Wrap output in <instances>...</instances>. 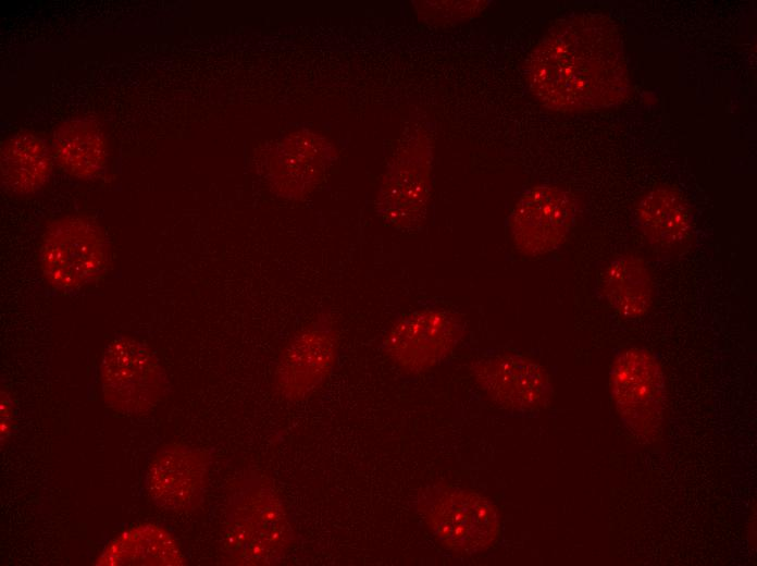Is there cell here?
Masks as SVG:
<instances>
[{
    "label": "cell",
    "mask_w": 757,
    "mask_h": 566,
    "mask_svg": "<svg viewBox=\"0 0 757 566\" xmlns=\"http://www.w3.org/2000/svg\"><path fill=\"white\" fill-rule=\"evenodd\" d=\"M431 172V139L417 130L400 145L383 175L375 201L378 217L398 230L419 227L426 216Z\"/></svg>",
    "instance_id": "obj_6"
},
{
    "label": "cell",
    "mask_w": 757,
    "mask_h": 566,
    "mask_svg": "<svg viewBox=\"0 0 757 566\" xmlns=\"http://www.w3.org/2000/svg\"><path fill=\"white\" fill-rule=\"evenodd\" d=\"M333 155L331 145L314 135L307 144H280L268 162V183L277 195L300 199L322 181Z\"/></svg>",
    "instance_id": "obj_13"
},
{
    "label": "cell",
    "mask_w": 757,
    "mask_h": 566,
    "mask_svg": "<svg viewBox=\"0 0 757 566\" xmlns=\"http://www.w3.org/2000/svg\"><path fill=\"white\" fill-rule=\"evenodd\" d=\"M211 454L186 444L163 445L151 458L145 485L154 505L169 512L187 513L203 502Z\"/></svg>",
    "instance_id": "obj_11"
},
{
    "label": "cell",
    "mask_w": 757,
    "mask_h": 566,
    "mask_svg": "<svg viewBox=\"0 0 757 566\" xmlns=\"http://www.w3.org/2000/svg\"><path fill=\"white\" fill-rule=\"evenodd\" d=\"M635 216L642 233L660 251L674 253L690 239L691 211L683 195L674 187H653L638 201Z\"/></svg>",
    "instance_id": "obj_14"
},
{
    "label": "cell",
    "mask_w": 757,
    "mask_h": 566,
    "mask_svg": "<svg viewBox=\"0 0 757 566\" xmlns=\"http://www.w3.org/2000/svg\"><path fill=\"white\" fill-rule=\"evenodd\" d=\"M52 156L69 175L87 180L104 170L108 144L102 127L94 120L72 119L62 122L51 142Z\"/></svg>",
    "instance_id": "obj_16"
},
{
    "label": "cell",
    "mask_w": 757,
    "mask_h": 566,
    "mask_svg": "<svg viewBox=\"0 0 757 566\" xmlns=\"http://www.w3.org/2000/svg\"><path fill=\"white\" fill-rule=\"evenodd\" d=\"M417 508L435 539L456 553L483 552L500 533L497 507L474 491L433 487L419 496Z\"/></svg>",
    "instance_id": "obj_4"
},
{
    "label": "cell",
    "mask_w": 757,
    "mask_h": 566,
    "mask_svg": "<svg viewBox=\"0 0 757 566\" xmlns=\"http://www.w3.org/2000/svg\"><path fill=\"white\" fill-rule=\"evenodd\" d=\"M13 403L7 392L1 391V443L8 439L13 427Z\"/></svg>",
    "instance_id": "obj_20"
},
{
    "label": "cell",
    "mask_w": 757,
    "mask_h": 566,
    "mask_svg": "<svg viewBox=\"0 0 757 566\" xmlns=\"http://www.w3.org/2000/svg\"><path fill=\"white\" fill-rule=\"evenodd\" d=\"M480 389L495 404L511 410L533 411L548 405L553 385L546 370L516 354L481 359L473 367Z\"/></svg>",
    "instance_id": "obj_12"
},
{
    "label": "cell",
    "mask_w": 757,
    "mask_h": 566,
    "mask_svg": "<svg viewBox=\"0 0 757 566\" xmlns=\"http://www.w3.org/2000/svg\"><path fill=\"white\" fill-rule=\"evenodd\" d=\"M337 333L330 311L321 310L281 350L273 372L276 393L288 402L309 398L332 374Z\"/></svg>",
    "instance_id": "obj_8"
},
{
    "label": "cell",
    "mask_w": 757,
    "mask_h": 566,
    "mask_svg": "<svg viewBox=\"0 0 757 566\" xmlns=\"http://www.w3.org/2000/svg\"><path fill=\"white\" fill-rule=\"evenodd\" d=\"M418 15L433 25L455 24L480 14L488 1H420Z\"/></svg>",
    "instance_id": "obj_19"
},
{
    "label": "cell",
    "mask_w": 757,
    "mask_h": 566,
    "mask_svg": "<svg viewBox=\"0 0 757 566\" xmlns=\"http://www.w3.org/2000/svg\"><path fill=\"white\" fill-rule=\"evenodd\" d=\"M603 292L609 305L624 318H640L648 312L654 286L646 263L632 255L612 259L603 279Z\"/></svg>",
    "instance_id": "obj_18"
},
{
    "label": "cell",
    "mask_w": 757,
    "mask_h": 566,
    "mask_svg": "<svg viewBox=\"0 0 757 566\" xmlns=\"http://www.w3.org/2000/svg\"><path fill=\"white\" fill-rule=\"evenodd\" d=\"M110 248L101 227L91 219L66 216L45 231L39 249L42 276L53 288L77 290L101 279Z\"/></svg>",
    "instance_id": "obj_3"
},
{
    "label": "cell",
    "mask_w": 757,
    "mask_h": 566,
    "mask_svg": "<svg viewBox=\"0 0 757 566\" xmlns=\"http://www.w3.org/2000/svg\"><path fill=\"white\" fill-rule=\"evenodd\" d=\"M100 383L106 404L128 415L148 413L167 389L160 360L148 345L128 336L116 337L107 346Z\"/></svg>",
    "instance_id": "obj_5"
},
{
    "label": "cell",
    "mask_w": 757,
    "mask_h": 566,
    "mask_svg": "<svg viewBox=\"0 0 757 566\" xmlns=\"http://www.w3.org/2000/svg\"><path fill=\"white\" fill-rule=\"evenodd\" d=\"M610 391L624 426L640 440L656 439L666 409V382L658 360L645 349L622 350L612 365Z\"/></svg>",
    "instance_id": "obj_7"
},
{
    "label": "cell",
    "mask_w": 757,
    "mask_h": 566,
    "mask_svg": "<svg viewBox=\"0 0 757 566\" xmlns=\"http://www.w3.org/2000/svg\"><path fill=\"white\" fill-rule=\"evenodd\" d=\"M531 91L546 108L588 112L622 102L630 77L616 25L599 14L558 21L531 51L525 66Z\"/></svg>",
    "instance_id": "obj_1"
},
{
    "label": "cell",
    "mask_w": 757,
    "mask_h": 566,
    "mask_svg": "<svg viewBox=\"0 0 757 566\" xmlns=\"http://www.w3.org/2000/svg\"><path fill=\"white\" fill-rule=\"evenodd\" d=\"M574 217L572 194L555 185L534 186L520 196L510 213L511 241L524 256L546 255L566 242Z\"/></svg>",
    "instance_id": "obj_10"
},
{
    "label": "cell",
    "mask_w": 757,
    "mask_h": 566,
    "mask_svg": "<svg viewBox=\"0 0 757 566\" xmlns=\"http://www.w3.org/2000/svg\"><path fill=\"white\" fill-rule=\"evenodd\" d=\"M296 536L277 490L262 476L250 472L229 501L224 531L226 562L246 566L281 564Z\"/></svg>",
    "instance_id": "obj_2"
},
{
    "label": "cell",
    "mask_w": 757,
    "mask_h": 566,
    "mask_svg": "<svg viewBox=\"0 0 757 566\" xmlns=\"http://www.w3.org/2000/svg\"><path fill=\"white\" fill-rule=\"evenodd\" d=\"M463 333L461 315L445 309H424L398 319L386 333L382 348L396 367L417 374L446 358Z\"/></svg>",
    "instance_id": "obj_9"
},
{
    "label": "cell",
    "mask_w": 757,
    "mask_h": 566,
    "mask_svg": "<svg viewBox=\"0 0 757 566\" xmlns=\"http://www.w3.org/2000/svg\"><path fill=\"white\" fill-rule=\"evenodd\" d=\"M52 151L46 142L30 132H20L1 146L0 177L2 186L16 195L39 190L49 180Z\"/></svg>",
    "instance_id": "obj_17"
},
{
    "label": "cell",
    "mask_w": 757,
    "mask_h": 566,
    "mask_svg": "<svg viewBox=\"0 0 757 566\" xmlns=\"http://www.w3.org/2000/svg\"><path fill=\"white\" fill-rule=\"evenodd\" d=\"M97 566H183L178 542L162 526H133L110 541L97 557Z\"/></svg>",
    "instance_id": "obj_15"
}]
</instances>
